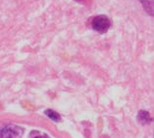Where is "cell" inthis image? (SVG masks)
<instances>
[{"label": "cell", "instance_id": "cell-2", "mask_svg": "<svg viewBox=\"0 0 154 138\" xmlns=\"http://www.w3.org/2000/svg\"><path fill=\"white\" fill-rule=\"evenodd\" d=\"M23 129L16 125H6L0 128V138H21Z\"/></svg>", "mask_w": 154, "mask_h": 138}, {"label": "cell", "instance_id": "cell-4", "mask_svg": "<svg viewBox=\"0 0 154 138\" xmlns=\"http://www.w3.org/2000/svg\"><path fill=\"white\" fill-rule=\"evenodd\" d=\"M137 121H139L141 124H146L151 122V118L147 111L140 110L139 112V114H137Z\"/></svg>", "mask_w": 154, "mask_h": 138}, {"label": "cell", "instance_id": "cell-6", "mask_svg": "<svg viewBox=\"0 0 154 138\" xmlns=\"http://www.w3.org/2000/svg\"><path fill=\"white\" fill-rule=\"evenodd\" d=\"M35 138H48L47 136H37V137H35Z\"/></svg>", "mask_w": 154, "mask_h": 138}, {"label": "cell", "instance_id": "cell-3", "mask_svg": "<svg viewBox=\"0 0 154 138\" xmlns=\"http://www.w3.org/2000/svg\"><path fill=\"white\" fill-rule=\"evenodd\" d=\"M141 3L144 11L148 15L154 17V0H139Z\"/></svg>", "mask_w": 154, "mask_h": 138}, {"label": "cell", "instance_id": "cell-5", "mask_svg": "<svg viewBox=\"0 0 154 138\" xmlns=\"http://www.w3.org/2000/svg\"><path fill=\"white\" fill-rule=\"evenodd\" d=\"M46 115H47L48 117H49L50 119L54 120V121H56V122H59V121L60 120V115H59L57 112L53 111V110H47V111H46Z\"/></svg>", "mask_w": 154, "mask_h": 138}, {"label": "cell", "instance_id": "cell-1", "mask_svg": "<svg viewBox=\"0 0 154 138\" xmlns=\"http://www.w3.org/2000/svg\"><path fill=\"white\" fill-rule=\"evenodd\" d=\"M111 22L106 16L100 15L97 16L92 21V27L93 29L100 32V33H104L108 30V28L110 27Z\"/></svg>", "mask_w": 154, "mask_h": 138}]
</instances>
